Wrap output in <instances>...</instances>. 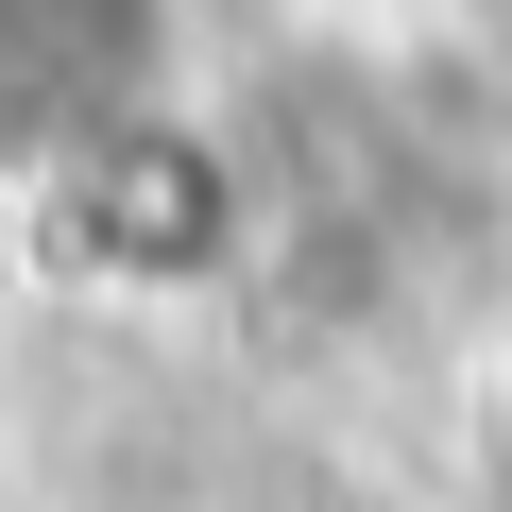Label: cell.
Returning <instances> with one entry per match:
<instances>
[{"instance_id":"obj_1","label":"cell","mask_w":512,"mask_h":512,"mask_svg":"<svg viewBox=\"0 0 512 512\" xmlns=\"http://www.w3.org/2000/svg\"><path fill=\"white\" fill-rule=\"evenodd\" d=\"M35 256H69L86 291H222L256 256V171L188 120V103H137V120H86L35 154Z\"/></svg>"},{"instance_id":"obj_2","label":"cell","mask_w":512,"mask_h":512,"mask_svg":"<svg viewBox=\"0 0 512 512\" xmlns=\"http://www.w3.org/2000/svg\"><path fill=\"white\" fill-rule=\"evenodd\" d=\"M0 69L35 86L52 137L171 103V0H0Z\"/></svg>"},{"instance_id":"obj_3","label":"cell","mask_w":512,"mask_h":512,"mask_svg":"<svg viewBox=\"0 0 512 512\" xmlns=\"http://www.w3.org/2000/svg\"><path fill=\"white\" fill-rule=\"evenodd\" d=\"M444 35H461L478 69H512V0H444Z\"/></svg>"},{"instance_id":"obj_4","label":"cell","mask_w":512,"mask_h":512,"mask_svg":"<svg viewBox=\"0 0 512 512\" xmlns=\"http://www.w3.org/2000/svg\"><path fill=\"white\" fill-rule=\"evenodd\" d=\"M495 427H512V376H495Z\"/></svg>"}]
</instances>
